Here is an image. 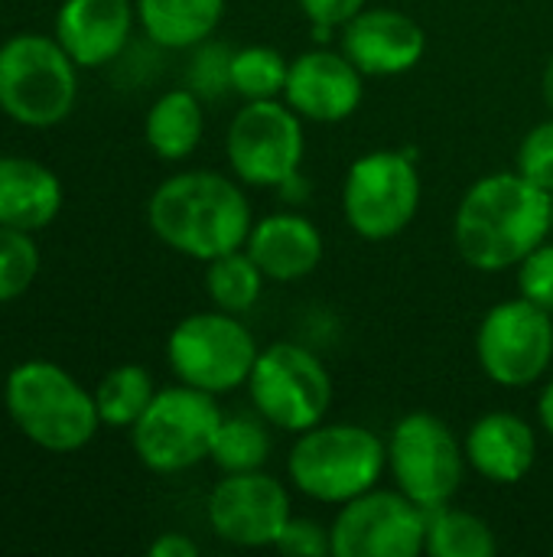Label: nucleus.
Listing matches in <instances>:
<instances>
[{
    "label": "nucleus",
    "mask_w": 553,
    "mask_h": 557,
    "mask_svg": "<svg viewBox=\"0 0 553 557\" xmlns=\"http://www.w3.org/2000/svg\"><path fill=\"white\" fill-rule=\"evenodd\" d=\"M553 232V196L518 170L476 180L460 199L453 238L463 261L495 274L518 268Z\"/></svg>",
    "instance_id": "nucleus-1"
},
{
    "label": "nucleus",
    "mask_w": 553,
    "mask_h": 557,
    "mask_svg": "<svg viewBox=\"0 0 553 557\" xmlns=\"http://www.w3.org/2000/svg\"><path fill=\"white\" fill-rule=\"evenodd\" d=\"M147 222L166 248L205 264L218 255L244 248L254 215L244 189L231 176L186 170L153 189Z\"/></svg>",
    "instance_id": "nucleus-2"
},
{
    "label": "nucleus",
    "mask_w": 553,
    "mask_h": 557,
    "mask_svg": "<svg viewBox=\"0 0 553 557\" xmlns=\"http://www.w3.org/2000/svg\"><path fill=\"white\" fill-rule=\"evenodd\" d=\"M3 408L13 428L49 454H75L88 447L101 428L95 392L46 359H26L10 369L3 382Z\"/></svg>",
    "instance_id": "nucleus-3"
},
{
    "label": "nucleus",
    "mask_w": 553,
    "mask_h": 557,
    "mask_svg": "<svg viewBox=\"0 0 553 557\" xmlns=\"http://www.w3.org/2000/svg\"><path fill=\"white\" fill-rule=\"evenodd\" d=\"M388 470V444L362 424H316L297 434L287 457L290 483L323 506H345L378 486Z\"/></svg>",
    "instance_id": "nucleus-4"
},
{
    "label": "nucleus",
    "mask_w": 553,
    "mask_h": 557,
    "mask_svg": "<svg viewBox=\"0 0 553 557\" xmlns=\"http://www.w3.org/2000/svg\"><path fill=\"white\" fill-rule=\"evenodd\" d=\"M78 101V65L55 36L16 33L0 42V111L23 127H55Z\"/></svg>",
    "instance_id": "nucleus-5"
},
{
    "label": "nucleus",
    "mask_w": 553,
    "mask_h": 557,
    "mask_svg": "<svg viewBox=\"0 0 553 557\" xmlns=\"http://www.w3.org/2000/svg\"><path fill=\"white\" fill-rule=\"evenodd\" d=\"M222 418L225 414L209 392L183 382L173 388H160L140 421L130 428L134 454L153 473L192 470L212 457Z\"/></svg>",
    "instance_id": "nucleus-6"
},
{
    "label": "nucleus",
    "mask_w": 553,
    "mask_h": 557,
    "mask_svg": "<svg viewBox=\"0 0 553 557\" xmlns=\"http://www.w3.org/2000/svg\"><path fill=\"white\" fill-rule=\"evenodd\" d=\"M254 333L225 310H202L179 320L166 339V362L183 385L209 395H228L248 385L257 362Z\"/></svg>",
    "instance_id": "nucleus-7"
},
{
    "label": "nucleus",
    "mask_w": 553,
    "mask_h": 557,
    "mask_svg": "<svg viewBox=\"0 0 553 557\" xmlns=\"http://www.w3.org/2000/svg\"><path fill=\"white\" fill-rule=\"evenodd\" d=\"M254 411L277 431L303 434L326 421L332 379L316 352L300 343H274L257 352L248 379Z\"/></svg>",
    "instance_id": "nucleus-8"
},
{
    "label": "nucleus",
    "mask_w": 553,
    "mask_h": 557,
    "mask_svg": "<svg viewBox=\"0 0 553 557\" xmlns=\"http://www.w3.org/2000/svg\"><path fill=\"white\" fill-rule=\"evenodd\" d=\"M466 450L450 424L430 411L404 414L388 437V470L394 486L424 512L450 506L466 476Z\"/></svg>",
    "instance_id": "nucleus-9"
},
{
    "label": "nucleus",
    "mask_w": 553,
    "mask_h": 557,
    "mask_svg": "<svg viewBox=\"0 0 553 557\" xmlns=\"http://www.w3.org/2000/svg\"><path fill=\"white\" fill-rule=\"evenodd\" d=\"M420 209V173L401 150L362 153L342 183V212L365 242L401 235Z\"/></svg>",
    "instance_id": "nucleus-10"
},
{
    "label": "nucleus",
    "mask_w": 553,
    "mask_h": 557,
    "mask_svg": "<svg viewBox=\"0 0 553 557\" xmlns=\"http://www.w3.org/2000/svg\"><path fill=\"white\" fill-rule=\"evenodd\" d=\"M306 150L303 117L284 101H248L228 124L225 157L244 186H287L300 173Z\"/></svg>",
    "instance_id": "nucleus-11"
},
{
    "label": "nucleus",
    "mask_w": 553,
    "mask_h": 557,
    "mask_svg": "<svg viewBox=\"0 0 553 557\" xmlns=\"http://www.w3.org/2000/svg\"><path fill=\"white\" fill-rule=\"evenodd\" d=\"M476 356L489 382L502 388H528L553 366L551 313L521 294L495 304L476 333Z\"/></svg>",
    "instance_id": "nucleus-12"
},
{
    "label": "nucleus",
    "mask_w": 553,
    "mask_h": 557,
    "mask_svg": "<svg viewBox=\"0 0 553 557\" xmlns=\"http://www.w3.org/2000/svg\"><path fill=\"white\" fill-rule=\"evenodd\" d=\"M332 557H417L427 542V512L401 490H368L345 503L329 525Z\"/></svg>",
    "instance_id": "nucleus-13"
},
{
    "label": "nucleus",
    "mask_w": 553,
    "mask_h": 557,
    "mask_svg": "<svg viewBox=\"0 0 553 557\" xmlns=\"http://www.w3.org/2000/svg\"><path fill=\"white\" fill-rule=\"evenodd\" d=\"M212 532L238 548H274L277 535L290 522V493L264 470L225 473L215 483L205 506Z\"/></svg>",
    "instance_id": "nucleus-14"
},
{
    "label": "nucleus",
    "mask_w": 553,
    "mask_h": 557,
    "mask_svg": "<svg viewBox=\"0 0 553 557\" xmlns=\"http://www.w3.org/2000/svg\"><path fill=\"white\" fill-rule=\"evenodd\" d=\"M365 98L362 69L336 49H310L290 62L284 101L316 124H339L359 111Z\"/></svg>",
    "instance_id": "nucleus-15"
},
{
    "label": "nucleus",
    "mask_w": 553,
    "mask_h": 557,
    "mask_svg": "<svg viewBox=\"0 0 553 557\" xmlns=\"http://www.w3.org/2000/svg\"><path fill=\"white\" fill-rule=\"evenodd\" d=\"M342 52L368 78L411 72L427 52L424 26L391 7H365L342 26Z\"/></svg>",
    "instance_id": "nucleus-16"
},
{
    "label": "nucleus",
    "mask_w": 553,
    "mask_h": 557,
    "mask_svg": "<svg viewBox=\"0 0 553 557\" xmlns=\"http://www.w3.org/2000/svg\"><path fill=\"white\" fill-rule=\"evenodd\" d=\"M134 20V0H62L52 36L78 69H101L124 52Z\"/></svg>",
    "instance_id": "nucleus-17"
},
{
    "label": "nucleus",
    "mask_w": 553,
    "mask_h": 557,
    "mask_svg": "<svg viewBox=\"0 0 553 557\" xmlns=\"http://www.w3.org/2000/svg\"><path fill=\"white\" fill-rule=\"evenodd\" d=\"M463 450L466 463L482 480L495 486H515L531 473L538 460V437L525 418L512 411H492L469 428Z\"/></svg>",
    "instance_id": "nucleus-18"
},
{
    "label": "nucleus",
    "mask_w": 553,
    "mask_h": 557,
    "mask_svg": "<svg viewBox=\"0 0 553 557\" xmlns=\"http://www.w3.org/2000/svg\"><path fill=\"white\" fill-rule=\"evenodd\" d=\"M244 251L264 271L267 281H303L323 261V232L300 212H274L251 225Z\"/></svg>",
    "instance_id": "nucleus-19"
},
{
    "label": "nucleus",
    "mask_w": 553,
    "mask_h": 557,
    "mask_svg": "<svg viewBox=\"0 0 553 557\" xmlns=\"http://www.w3.org/2000/svg\"><path fill=\"white\" fill-rule=\"evenodd\" d=\"M62 183L46 163L16 153L0 157V225L39 232L62 212Z\"/></svg>",
    "instance_id": "nucleus-20"
},
{
    "label": "nucleus",
    "mask_w": 553,
    "mask_h": 557,
    "mask_svg": "<svg viewBox=\"0 0 553 557\" xmlns=\"http://www.w3.org/2000/svg\"><path fill=\"white\" fill-rule=\"evenodd\" d=\"M137 23L163 49L202 46L225 16V0H134Z\"/></svg>",
    "instance_id": "nucleus-21"
},
{
    "label": "nucleus",
    "mask_w": 553,
    "mask_h": 557,
    "mask_svg": "<svg viewBox=\"0 0 553 557\" xmlns=\"http://www.w3.org/2000/svg\"><path fill=\"white\" fill-rule=\"evenodd\" d=\"M205 134V111L202 98L192 88H173L163 91L143 121V137L147 147L169 163H179L196 153L199 140Z\"/></svg>",
    "instance_id": "nucleus-22"
},
{
    "label": "nucleus",
    "mask_w": 553,
    "mask_h": 557,
    "mask_svg": "<svg viewBox=\"0 0 553 557\" xmlns=\"http://www.w3.org/2000/svg\"><path fill=\"white\" fill-rule=\"evenodd\" d=\"M424 552L433 557H492L499 552V539L486 519L466 509L440 506L427 512Z\"/></svg>",
    "instance_id": "nucleus-23"
},
{
    "label": "nucleus",
    "mask_w": 553,
    "mask_h": 557,
    "mask_svg": "<svg viewBox=\"0 0 553 557\" xmlns=\"http://www.w3.org/2000/svg\"><path fill=\"white\" fill-rule=\"evenodd\" d=\"M156 385L150 379V372L143 366H114L111 372L101 375L98 388H95V405L101 414L104 428H134L140 421V414L147 411V405L153 401Z\"/></svg>",
    "instance_id": "nucleus-24"
},
{
    "label": "nucleus",
    "mask_w": 553,
    "mask_h": 557,
    "mask_svg": "<svg viewBox=\"0 0 553 557\" xmlns=\"http://www.w3.org/2000/svg\"><path fill=\"white\" fill-rule=\"evenodd\" d=\"M264 281H267L264 271L254 264V258L244 248L205 261V294L225 313L235 317L248 313L261 300Z\"/></svg>",
    "instance_id": "nucleus-25"
},
{
    "label": "nucleus",
    "mask_w": 553,
    "mask_h": 557,
    "mask_svg": "<svg viewBox=\"0 0 553 557\" xmlns=\"http://www.w3.org/2000/svg\"><path fill=\"white\" fill-rule=\"evenodd\" d=\"M261 414H225L212 444V463L222 473H251L264 470L271 457V434Z\"/></svg>",
    "instance_id": "nucleus-26"
},
{
    "label": "nucleus",
    "mask_w": 553,
    "mask_h": 557,
    "mask_svg": "<svg viewBox=\"0 0 553 557\" xmlns=\"http://www.w3.org/2000/svg\"><path fill=\"white\" fill-rule=\"evenodd\" d=\"M290 62L274 46H244L231 52V91L244 101L284 98Z\"/></svg>",
    "instance_id": "nucleus-27"
},
{
    "label": "nucleus",
    "mask_w": 553,
    "mask_h": 557,
    "mask_svg": "<svg viewBox=\"0 0 553 557\" xmlns=\"http://www.w3.org/2000/svg\"><path fill=\"white\" fill-rule=\"evenodd\" d=\"M39 264L42 255L33 242V232L0 225V304L23 297L33 287Z\"/></svg>",
    "instance_id": "nucleus-28"
},
{
    "label": "nucleus",
    "mask_w": 553,
    "mask_h": 557,
    "mask_svg": "<svg viewBox=\"0 0 553 557\" xmlns=\"http://www.w3.org/2000/svg\"><path fill=\"white\" fill-rule=\"evenodd\" d=\"M515 170L553 196V117L535 124L515 157Z\"/></svg>",
    "instance_id": "nucleus-29"
},
{
    "label": "nucleus",
    "mask_w": 553,
    "mask_h": 557,
    "mask_svg": "<svg viewBox=\"0 0 553 557\" xmlns=\"http://www.w3.org/2000/svg\"><path fill=\"white\" fill-rule=\"evenodd\" d=\"M518 294L553 313V242H541L518 268Z\"/></svg>",
    "instance_id": "nucleus-30"
},
{
    "label": "nucleus",
    "mask_w": 553,
    "mask_h": 557,
    "mask_svg": "<svg viewBox=\"0 0 553 557\" xmlns=\"http://www.w3.org/2000/svg\"><path fill=\"white\" fill-rule=\"evenodd\" d=\"M225 88H231V52L205 39L192 62V91L199 98H209V95H222Z\"/></svg>",
    "instance_id": "nucleus-31"
},
{
    "label": "nucleus",
    "mask_w": 553,
    "mask_h": 557,
    "mask_svg": "<svg viewBox=\"0 0 553 557\" xmlns=\"http://www.w3.org/2000/svg\"><path fill=\"white\" fill-rule=\"evenodd\" d=\"M274 548L287 557H326L332 555V535L326 525H319L313 519L290 516V522L284 525V532L274 542Z\"/></svg>",
    "instance_id": "nucleus-32"
},
{
    "label": "nucleus",
    "mask_w": 553,
    "mask_h": 557,
    "mask_svg": "<svg viewBox=\"0 0 553 557\" xmlns=\"http://www.w3.org/2000/svg\"><path fill=\"white\" fill-rule=\"evenodd\" d=\"M303 16L313 23V29L319 36L332 33V29H342L359 10L368 7V0H297Z\"/></svg>",
    "instance_id": "nucleus-33"
},
{
    "label": "nucleus",
    "mask_w": 553,
    "mask_h": 557,
    "mask_svg": "<svg viewBox=\"0 0 553 557\" xmlns=\"http://www.w3.org/2000/svg\"><path fill=\"white\" fill-rule=\"evenodd\" d=\"M150 555L153 557H196L199 555V545L189 539V535H179V532H163L153 545H150Z\"/></svg>",
    "instance_id": "nucleus-34"
},
{
    "label": "nucleus",
    "mask_w": 553,
    "mask_h": 557,
    "mask_svg": "<svg viewBox=\"0 0 553 557\" xmlns=\"http://www.w3.org/2000/svg\"><path fill=\"white\" fill-rule=\"evenodd\" d=\"M538 421H541V428H544V431L553 437V379L544 385V392H541V401H538Z\"/></svg>",
    "instance_id": "nucleus-35"
},
{
    "label": "nucleus",
    "mask_w": 553,
    "mask_h": 557,
    "mask_svg": "<svg viewBox=\"0 0 553 557\" xmlns=\"http://www.w3.org/2000/svg\"><path fill=\"white\" fill-rule=\"evenodd\" d=\"M541 88H544V101H548V108H551V114H553V55L548 59V65H544V78H541Z\"/></svg>",
    "instance_id": "nucleus-36"
}]
</instances>
